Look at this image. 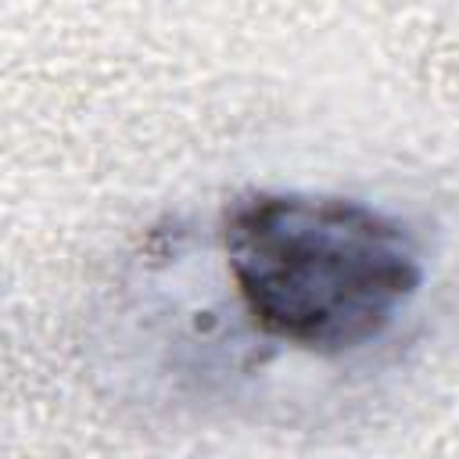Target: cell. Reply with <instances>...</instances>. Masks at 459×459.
<instances>
[{"instance_id": "obj_1", "label": "cell", "mask_w": 459, "mask_h": 459, "mask_svg": "<svg viewBox=\"0 0 459 459\" xmlns=\"http://www.w3.org/2000/svg\"><path fill=\"white\" fill-rule=\"evenodd\" d=\"M219 247L255 333L316 359L380 341L427 280L409 222L341 194L244 190L222 208Z\"/></svg>"}]
</instances>
